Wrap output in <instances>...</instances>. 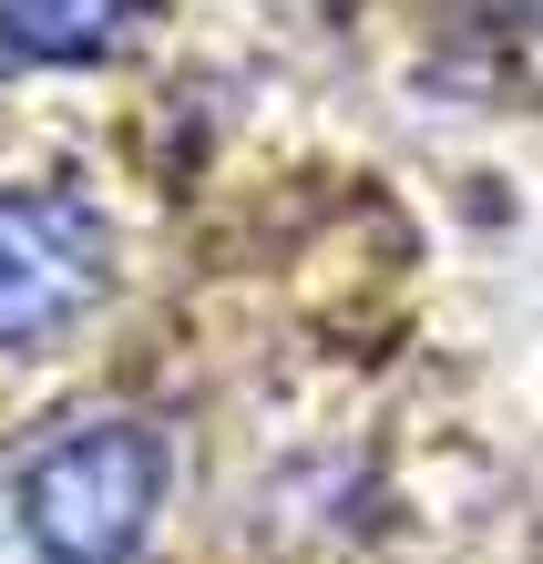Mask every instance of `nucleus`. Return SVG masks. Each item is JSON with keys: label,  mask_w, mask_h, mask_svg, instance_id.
Wrapping results in <instances>:
<instances>
[{"label": "nucleus", "mask_w": 543, "mask_h": 564, "mask_svg": "<svg viewBox=\"0 0 543 564\" xmlns=\"http://www.w3.org/2000/svg\"><path fill=\"white\" fill-rule=\"evenodd\" d=\"M104 268H113V237L83 195H62V185L0 195V349L62 339L104 297Z\"/></svg>", "instance_id": "2"}, {"label": "nucleus", "mask_w": 543, "mask_h": 564, "mask_svg": "<svg viewBox=\"0 0 543 564\" xmlns=\"http://www.w3.org/2000/svg\"><path fill=\"white\" fill-rule=\"evenodd\" d=\"M523 11H533V21H543V0H523Z\"/></svg>", "instance_id": "4"}, {"label": "nucleus", "mask_w": 543, "mask_h": 564, "mask_svg": "<svg viewBox=\"0 0 543 564\" xmlns=\"http://www.w3.org/2000/svg\"><path fill=\"white\" fill-rule=\"evenodd\" d=\"M144 0H0V62H104Z\"/></svg>", "instance_id": "3"}, {"label": "nucleus", "mask_w": 543, "mask_h": 564, "mask_svg": "<svg viewBox=\"0 0 543 564\" xmlns=\"http://www.w3.org/2000/svg\"><path fill=\"white\" fill-rule=\"evenodd\" d=\"M164 503V452L144 421H73L21 462V523L52 564H133Z\"/></svg>", "instance_id": "1"}]
</instances>
